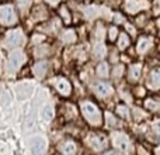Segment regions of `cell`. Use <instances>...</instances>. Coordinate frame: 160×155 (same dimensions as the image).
<instances>
[{
	"instance_id": "obj_1",
	"label": "cell",
	"mask_w": 160,
	"mask_h": 155,
	"mask_svg": "<svg viewBox=\"0 0 160 155\" xmlns=\"http://www.w3.org/2000/svg\"><path fill=\"white\" fill-rule=\"evenodd\" d=\"M82 111L84 114V117L87 119V121L91 126H100L101 124V113L100 110L90 102H84L82 104Z\"/></svg>"
},
{
	"instance_id": "obj_2",
	"label": "cell",
	"mask_w": 160,
	"mask_h": 155,
	"mask_svg": "<svg viewBox=\"0 0 160 155\" xmlns=\"http://www.w3.org/2000/svg\"><path fill=\"white\" fill-rule=\"evenodd\" d=\"M17 21L16 11H14L13 6H2L0 7V23L4 25H11Z\"/></svg>"
},
{
	"instance_id": "obj_3",
	"label": "cell",
	"mask_w": 160,
	"mask_h": 155,
	"mask_svg": "<svg viewBox=\"0 0 160 155\" xmlns=\"http://www.w3.org/2000/svg\"><path fill=\"white\" fill-rule=\"evenodd\" d=\"M25 61V55L21 51H14L10 54V58H8V64H7V71L8 72H16L20 67L22 65V62Z\"/></svg>"
},
{
	"instance_id": "obj_4",
	"label": "cell",
	"mask_w": 160,
	"mask_h": 155,
	"mask_svg": "<svg viewBox=\"0 0 160 155\" xmlns=\"http://www.w3.org/2000/svg\"><path fill=\"white\" fill-rule=\"evenodd\" d=\"M31 152L32 155H45L47 154V141L44 137H35L31 144Z\"/></svg>"
},
{
	"instance_id": "obj_5",
	"label": "cell",
	"mask_w": 160,
	"mask_h": 155,
	"mask_svg": "<svg viewBox=\"0 0 160 155\" xmlns=\"http://www.w3.org/2000/svg\"><path fill=\"white\" fill-rule=\"evenodd\" d=\"M24 41V35L20 30H14V31H10L6 38V45L7 47H18V45L22 44Z\"/></svg>"
},
{
	"instance_id": "obj_6",
	"label": "cell",
	"mask_w": 160,
	"mask_h": 155,
	"mask_svg": "<svg viewBox=\"0 0 160 155\" xmlns=\"http://www.w3.org/2000/svg\"><path fill=\"white\" fill-rule=\"evenodd\" d=\"M148 7V2L146 0H127L125 3V10L128 13H138V11L143 10Z\"/></svg>"
},
{
	"instance_id": "obj_7",
	"label": "cell",
	"mask_w": 160,
	"mask_h": 155,
	"mask_svg": "<svg viewBox=\"0 0 160 155\" xmlns=\"http://www.w3.org/2000/svg\"><path fill=\"white\" fill-rule=\"evenodd\" d=\"M112 142H114V145L121 151H127L128 148H129V140H128V137L122 133H114L112 134Z\"/></svg>"
},
{
	"instance_id": "obj_8",
	"label": "cell",
	"mask_w": 160,
	"mask_h": 155,
	"mask_svg": "<svg viewBox=\"0 0 160 155\" xmlns=\"http://www.w3.org/2000/svg\"><path fill=\"white\" fill-rule=\"evenodd\" d=\"M55 85H56L58 92H59V93H62L63 96H68V94H70V92H72L70 83L68 82V80H65V79H56Z\"/></svg>"
},
{
	"instance_id": "obj_9",
	"label": "cell",
	"mask_w": 160,
	"mask_h": 155,
	"mask_svg": "<svg viewBox=\"0 0 160 155\" xmlns=\"http://www.w3.org/2000/svg\"><path fill=\"white\" fill-rule=\"evenodd\" d=\"M88 144H90V147L93 148V150L96 151H100L104 148V138H101V137L98 136H90L88 137Z\"/></svg>"
},
{
	"instance_id": "obj_10",
	"label": "cell",
	"mask_w": 160,
	"mask_h": 155,
	"mask_svg": "<svg viewBox=\"0 0 160 155\" xmlns=\"http://www.w3.org/2000/svg\"><path fill=\"white\" fill-rule=\"evenodd\" d=\"M152 47V38H148V37H142L141 40H139L138 42V47H136V50H138V52L143 54L146 52L149 48Z\"/></svg>"
},
{
	"instance_id": "obj_11",
	"label": "cell",
	"mask_w": 160,
	"mask_h": 155,
	"mask_svg": "<svg viewBox=\"0 0 160 155\" xmlns=\"http://www.w3.org/2000/svg\"><path fill=\"white\" fill-rule=\"evenodd\" d=\"M149 88L150 89H160V69H156L150 73Z\"/></svg>"
},
{
	"instance_id": "obj_12",
	"label": "cell",
	"mask_w": 160,
	"mask_h": 155,
	"mask_svg": "<svg viewBox=\"0 0 160 155\" xmlns=\"http://www.w3.org/2000/svg\"><path fill=\"white\" fill-rule=\"evenodd\" d=\"M96 92L100 94V96H108V94L112 92V89H111V86L108 85V83H102V82H98L96 83Z\"/></svg>"
},
{
	"instance_id": "obj_13",
	"label": "cell",
	"mask_w": 160,
	"mask_h": 155,
	"mask_svg": "<svg viewBox=\"0 0 160 155\" xmlns=\"http://www.w3.org/2000/svg\"><path fill=\"white\" fill-rule=\"evenodd\" d=\"M32 71H34V75H35L37 78H42L48 71V64L47 62H38V64L34 65Z\"/></svg>"
},
{
	"instance_id": "obj_14",
	"label": "cell",
	"mask_w": 160,
	"mask_h": 155,
	"mask_svg": "<svg viewBox=\"0 0 160 155\" xmlns=\"http://www.w3.org/2000/svg\"><path fill=\"white\" fill-rule=\"evenodd\" d=\"M141 71H142V65L141 64H136V65H132L129 69V80H132V82H135L136 79H138L139 76H141Z\"/></svg>"
},
{
	"instance_id": "obj_15",
	"label": "cell",
	"mask_w": 160,
	"mask_h": 155,
	"mask_svg": "<svg viewBox=\"0 0 160 155\" xmlns=\"http://www.w3.org/2000/svg\"><path fill=\"white\" fill-rule=\"evenodd\" d=\"M62 154L63 155H75L76 154V145L72 141H66L62 145Z\"/></svg>"
},
{
	"instance_id": "obj_16",
	"label": "cell",
	"mask_w": 160,
	"mask_h": 155,
	"mask_svg": "<svg viewBox=\"0 0 160 155\" xmlns=\"http://www.w3.org/2000/svg\"><path fill=\"white\" fill-rule=\"evenodd\" d=\"M84 14L87 19H96V17L100 14V10L97 6H88V7L84 8Z\"/></svg>"
},
{
	"instance_id": "obj_17",
	"label": "cell",
	"mask_w": 160,
	"mask_h": 155,
	"mask_svg": "<svg viewBox=\"0 0 160 155\" xmlns=\"http://www.w3.org/2000/svg\"><path fill=\"white\" fill-rule=\"evenodd\" d=\"M41 117H42V120H45V121L52 120V117H53L52 106H44V109H42V111H41Z\"/></svg>"
},
{
	"instance_id": "obj_18",
	"label": "cell",
	"mask_w": 160,
	"mask_h": 155,
	"mask_svg": "<svg viewBox=\"0 0 160 155\" xmlns=\"http://www.w3.org/2000/svg\"><path fill=\"white\" fill-rule=\"evenodd\" d=\"M94 56L96 58H102V56L105 55V47L102 45V42H97L96 45H94Z\"/></svg>"
},
{
	"instance_id": "obj_19",
	"label": "cell",
	"mask_w": 160,
	"mask_h": 155,
	"mask_svg": "<svg viewBox=\"0 0 160 155\" xmlns=\"http://www.w3.org/2000/svg\"><path fill=\"white\" fill-rule=\"evenodd\" d=\"M128 45H129V37H128L127 34H121V35H119V41H118V47L121 48V50H125Z\"/></svg>"
},
{
	"instance_id": "obj_20",
	"label": "cell",
	"mask_w": 160,
	"mask_h": 155,
	"mask_svg": "<svg viewBox=\"0 0 160 155\" xmlns=\"http://www.w3.org/2000/svg\"><path fill=\"white\" fill-rule=\"evenodd\" d=\"M63 41L65 42H75L76 41V34L73 30H68L63 34Z\"/></svg>"
},
{
	"instance_id": "obj_21",
	"label": "cell",
	"mask_w": 160,
	"mask_h": 155,
	"mask_svg": "<svg viewBox=\"0 0 160 155\" xmlns=\"http://www.w3.org/2000/svg\"><path fill=\"white\" fill-rule=\"evenodd\" d=\"M17 6L22 13H25L28 10V7L31 6V0H17Z\"/></svg>"
},
{
	"instance_id": "obj_22",
	"label": "cell",
	"mask_w": 160,
	"mask_h": 155,
	"mask_svg": "<svg viewBox=\"0 0 160 155\" xmlns=\"http://www.w3.org/2000/svg\"><path fill=\"white\" fill-rule=\"evenodd\" d=\"M105 119H107V124L110 127H118L119 126V123L117 121V119L111 113H105Z\"/></svg>"
},
{
	"instance_id": "obj_23",
	"label": "cell",
	"mask_w": 160,
	"mask_h": 155,
	"mask_svg": "<svg viewBox=\"0 0 160 155\" xmlns=\"http://www.w3.org/2000/svg\"><path fill=\"white\" fill-rule=\"evenodd\" d=\"M97 73H98L100 76H102V78H105V76H108V67H107V64H100L98 65V68H97Z\"/></svg>"
},
{
	"instance_id": "obj_24",
	"label": "cell",
	"mask_w": 160,
	"mask_h": 155,
	"mask_svg": "<svg viewBox=\"0 0 160 155\" xmlns=\"http://www.w3.org/2000/svg\"><path fill=\"white\" fill-rule=\"evenodd\" d=\"M146 107L150 110H160V103L155 102V100H148L146 102Z\"/></svg>"
},
{
	"instance_id": "obj_25",
	"label": "cell",
	"mask_w": 160,
	"mask_h": 155,
	"mask_svg": "<svg viewBox=\"0 0 160 155\" xmlns=\"http://www.w3.org/2000/svg\"><path fill=\"white\" fill-rule=\"evenodd\" d=\"M117 110H118V113L121 114L122 117H125V119H128V117H129V111H128L127 106H118V109H117Z\"/></svg>"
},
{
	"instance_id": "obj_26",
	"label": "cell",
	"mask_w": 160,
	"mask_h": 155,
	"mask_svg": "<svg viewBox=\"0 0 160 155\" xmlns=\"http://www.w3.org/2000/svg\"><path fill=\"white\" fill-rule=\"evenodd\" d=\"M61 16L63 17V20H65L66 23H69V21H70V14L68 13V10H66V7H65V6L61 8Z\"/></svg>"
},
{
	"instance_id": "obj_27",
	"label": "cell",
	"mask_w": 160,
	"mask_h": 155,
	"mask_svg": "<svg viewBox=\"0 0 160 155\" xmlns=\"http://www.w3.org/2000/svg\"><path fill=\"white\" fill-rule=\"evenodd\" d=\"M118 35V30H117V27H111L110 28V40H115V37Z\"/></svg>"
},
{
	"instance_id": "obj_28",
	"label": "cell",
	"mask_w": 160,
	"mask_h": 155,
	"mask_svg": "<svg viewBox=\"0 0 160 155\" xmlns=\"http://www.w3.org/2000/svg\"><path fill=\"white\" fill-rule=\"evenodd\" d=\"M122 71H124V67H122V65H118V67L114 69V75H115V78H119V76H121Z\"/></svg>"
},
{
	"instance_id": "obj_29",
	"label": "cell",
	"mask_w": 160,
	"mask_h": 155,
	"mask_svg": "<svg viewBox=\"0 0 160 155\" xmlns=\"http://www.w3.org/2000/svg\"><path fill=\"white\" fill-rule=\"evenodd\" d=\"M102 37H104V28L101 30V25H98V27H97V38L101 40Z\"/></svg>"
},
{
	"instance_id": "obj_30",
	"label": "cell",
	"mask_w": 160,
	"mask_h": 155,
	"mask_svg": "<svg viewBox=\"0 0 160 155\" xmlns=\"http://www.w3.org/2000/svg\"><path fill=\"white\" fill-rule=\"evenodd\" d=\"M153 131H155L156 134H160V120L153 124Z\"/></svg>"
},
{
	"instance_id": "obj_31",
	"label": "cell",
	"mask_w": 160,
	"mask_h": 155,
	"mask_svg": "<svg viewBox=\"0 0 160 155\" xmlns=\"http://www.w3.org/2000/svg\"><path fill=\"white\" fill-rule=\"evenodd\" d=\"M153 7H155V13L159 14L160 13V0H155V4H153Z\"/></svg>"
},
{
	"instance_id": "obj_32",
	"label": "cell",
	"mask_w": 160,
	"mask_h": 155,
	"mask_svg": "<svg viewBox=\"0 0 160 155\" xmlns=\"http://www.w3.org/2000/svg\"><path fill=\"white\" fill-rule=\"evenodd\" d=\"M102 155H119V154L115 152V151H110V152H105V154H102Z\"/></svg>"
},
{
	"instance_id": "obj_33",
	"label": "cell",
	"mask_w": 160,
	"mask_h": 155,
	"mask_svg": "<svg viewBox=\"0 0 160 155\" xmlns=\"http://www.w3.org/2000/svg\"><path fill=\"white\" fill-rule=\"evenodd\" d=\"M115 20H117V23H121L122 21V19H121V16H119V14H115Z\"/></svg>"
},
{
	"instance_id": "obj_34",
	"label": "cell",
	"mask_w": 160,
	"mask_h": 155,
	"mask_svg": "<svg viewBox=\"0 0 160 155\" xmlns=\"http://www.w3.org/2000/svg\"><path fill=\"white\" fill-rule=\"evenodd\" d=\"M48 3H51V4H56V3L59 2V0H47Z\"/></svg>"
},
{
	"instance_id": "obj_35",
	"label": "cell",
	"mask_w": 160,
	"mask_h": 155,
	"mask_svg": "<svg viewBox=\"0 0 160 155\" xmlns=\"http://www.w3.org/2000/svg\"><path fill=\"white\" fill-rule=\"evenodd\" d=\"M156 155H160V147L156 148Z\"/></svg>"
},
{
	"instance_id": "obj_36",
	"label": "cell",
	"mask_w": 160,
	"mask_h": 155,
	"mask_svg": "<svg viewBox=\"0 0 160 155\" xmlns=\"http://www.w3.org/2000/svg\"><path fill=\"white\" fill-rule=\"evenodd\" d=\"M158 24H159V25H160V19H159V20H158Z\"/></svg>"
}]
</instances>
